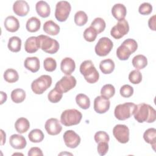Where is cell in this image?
I'll list each match as a JSON object with an SVG mask.
<instances>
[{
    "mask_svg": "<svg viewBox=\"0 0 156 156\" xmlns=\"http://www.w3.org/2000/svg\"><path fill=\"white\" fill-rule=\"evenodd\" d=\"M26 92L21 88H16L11 93V99L15 103L18 104L23 102L26 98Z\"/></svg>",
    "mask_w": 156,
    "mask_h": 156,
    "instance_id": "cell-31",
    "label": "cell"
},
{
    "mask_svg": "<svg viewBox=\"0 0 156 156\" xmlns=\"http://www.w3.org/2000/svg\"><path fill=\"white\" fill-rule=\"evenodd\" d=\"M76 102L77 104L82 109H88L90 106V100L85 94L79 93L76 96Z\"/></svg>",
    "mask_w": 156,
    "mask_h": 156,
    "instance_id": "cell-32",
    "label": "cell"
},
{
    "mask_svg": "<svg viewBox=\"0 0 156 156\" xmlns=\"http://www.w3.org/2000/svg\"><path fill=\"white\" fill-rule=\"evenodd\" d=\"M75 62L70 57L64 58L60 63L61 71L66 76H70L75 70Z\"/></svg>",
    "mask_w": 156,
    "mask_h": 156,
    "instance_id": "cell-19",
    "label": "cell"
},
{
    "mask_svg": "<svg viewBox=\"0 0 156 156\" xmlns=\"http://www.w3.org/2000/svg\"><path fill=\"white\" fill-rule=\"evenodd\" d=\"M115 88L113 85L110 83L104 85L101 90V96L108 99L112 98L115 95Z\"/></svg>",
    "mask_w": 156,
    "mask_h": 156,
    "instance_id": "cell-35",
    "label": "cell"
},
{
    "mask_svg": "<svg viewBox=\"0 0 156 156\" xmlns=\"http://www.w3.org/2000/svg\"><path fill=\"white\" fill-rule=\"evenodd\" d=\"M136 105V104L132 102H126L118 104L115 108V116L121 121L130 118V116L133 115Z\"/></svg>",
    "mask_w": 156,
    "mask_h": 156,
    "instance_id": "cell-5",
    "label": "cell"
},
{
    "mask_svg": "<svg viewBox=\"0 0 156 156\" xmlns=\"http://www.w3.org/2000/svg\"><path fill=\"white\" fill-rule=\"evenodd\" d=\"M98 34L96 30L92 27L90 26L89 27L85 29L84 30L83 38L86 41L88 42H92L96 40Z\"/></svg>",
    "mask_w": 156,
    "mask_h": 156,
    "instance_id": "cell-38",
    "label": "cell"
},
{
    "mask_svg": "<svg viewBox=\"0 0 156 156\" xmlns=\"http://www.w3.org/2000/svg\"><path fill=\"white\" fill-rule=\"evenodd\" d=\"M24 67L32 73L37 72L40 67L39 58L37 57H28L24 62Z\"/></svg>",
    "mask_w": 156,
    "mask_h": 156,
    "instance_id": "cell-21",
    "label": "cell"
},
{
    "mask_svg": "<svg viewBox=\"0 0 156 156\" xmlns=\"http://www.w3.org/2000/svg\"><path fill=\"white\" fill-rule=\"evenodd\" d=\"M44 128L49 135H56L60 133L62 130V127L60 121L57 118L48 119L44 124Z\"/></svg>",
    "mask_w": 156,
    "mask_h": 156,
    "instance_id": "cell-15",
    "label": "cell"
},
{
    "mask_svg": "<svg viewBox=\"0 0 156 156\" xmlns=\"http://www.w3.org/2000/svg\"><path fill=\"white\" fill-rule=\"evenodd\" d=\"M91 27L94 28L98 34H100L103 32L105 28L106 24L105 21L102 18H96L91 23Z\"/></svg>",
    "mask_w": 156,
    "mask_h": 156,
    "instance_id": "cell-37",
    "label": "cell"
},
{
    "mask_svg": "<svg viewBox=\"0 0 156 156\" xmlns=\"http://www.w3.org/2000/svg\"><path fill=\"white\" fill-rule=\"evenodd\" d=\"M133 116L135 119L140 123L144 122L151 123L155 121L156 112L150 105L141 103L136 105Z\"/></svg>",
    "mask_w": 156,
    "mask_h": 156,
    "instance_id": "cell-1",
    "label": "cell"
},
{
    "mask_svg": "<svg viewBox=\"0 0 156 156\" xmlns=\"http://www.w3.org/2000/svg\"><path fill=\"white\" fill-rule=\"evenodd\" d=\"M80 72L89 83H94L99 80V74L91 60L83 61L80 66Z\"/></svg>",
    "mask_w": 156,
    "mask_h": 156,
    "instance_id": "cell-2",
    "label": "cell"
},
{
    "mask_svg": "<svg viewBox=\"0 0 156 156\" xmlns=\"http://www.w3.org/2000/svg\"><path fill=\"white\" fill-rule=\"evenodd\" d=\"M1 145L2 146L5 143L6 137H5V133H4L3 130H2V129L1 130Z\"/></svg>",
    "mask_w": 156,
    "mask_h": 156,
    "instance_id": "cell-49",
    "label": "cell"
},
{
    "mask_svg": "<svg viewBox=\"0 0 156 156\" xmlns=\"http://www.w3.org/2000/svg\"><path fill=\"white\" fill-rule=\"evenodd\" d=\"M29 156H35V155H41L43 156V154L41 149L37 147H31L28 152Z\"/></svg>",
    "mask_w": 156,
    "mask_h": 156,
    "instance_id": "cell-46",
    "label": "cell"
},
{
    "mask_svg": "<svg viewBox=\"0 0 156 156\" xmlns=\"http://www.w3.org/2000/svg\"><path fill=\"white\" fill-rule=\"evenodd\" d=\"M98 152L100 155H104L107 154L108 150V144L107 142H99L97 147Z\"/></svg>",
    "mask_w": 156,
    "mask_h": 156,
    "instance_id": "cell-45",
    "label": "cell"
},
{
    "mask_svg": "<svg viewBox=\"0 0 156 156\" xmlns=\"http://www.w3.org/2000/svg\"><path fill=\"white\" fill-rule=\"evenodd\" d=\"M76 79L74 76L66 75L56 83L55 88L61 93H65L73 89L76 85Z\"/></svg>",
    "mask_w": 156,
    "mask_h": 156,
    "instance_id": "cell-10",
    "label": "cell"
},
{
    "mask_svg": "<svg viewBox=\"0 0 156 156\" xmlns=\"http://www.w3.org/2000/svg\"><path fill=\"white\" fill-rule=\"evenodd\" d=\"M138 48L136 41L132 38L125 40L117 48L116 55L120 60H127L131 54L135 52Z\"/></svg>",
    "mask_w": 156,
    "mask_h": 156,
    "instance_id": "cell-3",
    "label": "cell"
},
{
    "mask_svg": "<svg viewBox=\"0 0 156 156\" xmlns=\"http://www.w3.org/2000/svg\"><path fill=\"white\" fill-rule=\"evenodd\" d=\"M52 84V77L49 75H41L32 81L31 89L37 94H43Z\"/></svg>",
    "mask_w": 156,
    "mask_h": 156,
    "instance_id": "cell-6",
    "label": "cell"
},
{
    "mask_svg": "<svg viewBox=\"0 0 156 156\" xmlns=\"http://www.w3.org/2000/svg\"><path fill=\"white\" fill-rule=\"evenodd\" d=\"M9 143L15 149H23L26 146L27 141L23 136L19 134H13L10 137Z\"/></svg>",
    "mask_w": 156,
    "mask_h": 156,
    "instance_id": "cell-18",
    "label": "cell"
},
{
    "mask_svg": "<svg viewBox=\"0 0 156 156\" xmlns=\"http://www.w3.org/2000/svg\"><path fill=\"white\" fill-rule=\"evenodd\" d=\"M7 46L12 52H18L21 50V40L16 36L12 37L9 40Z\"/></svg>",
    "mask_w": 156,
    "mask_h": 156,
    "instance_id": "cell-30",
    "label": "cell"
},
{
    "mask_svg": "<svg viewBox=\"0 0 156 156\" xmlns=\"http://www.w3.org/2000/svg\"><path fill=\"white\" fill-rule=\"evenodd\" d=\"M82 118L80 112L76 109H67L64 110L60 116V122L65 126H71L78 124Z\"/></svg>",
    "mask_w": 156,
    "mask_h": 156,
    "instance_id": "cell-4",
    "label": "cell"
},
{
    "mask_svg": "<svg viewBox=\"0 0 156 156\" xmlns=\"http://www.w3.org/2000/svg\"><path fill=\"white\" fill-rule=\"evenodd\" d=\"M152 6L149 2L142 3L138 8V12L141 15H149L152 12Z\"/></svg>",
    "mask_w": 156,
    "mask_h": 156,
    "instance_id": "cell-44",
    "label": "cell"
},
{
    "mask_svg": "<svg viewBox=\"0 0 156 156\" xmlns=\"http://www.w3.org/2000/svg\"><path fill=\"white\" fill-rule=\"evenodd\" d=\"M29 5L26 1L18 0L16 1L13 5V10L14 13L20 16H24L27 15L29 12Z\"/></svg>",
    "mask_w": 156,
    "mask_h": 156,
    "instance_id": "cell-16",
    "label": "cell"
},
{
    "mask_svg": "<svg viewBox=\"0 0 156 156\" xmlns=\"http://www.w3.org/2000/svg\"><path fill=\"white\" fill-rule=\"evenodd\" d=\"M43 30L51 35H57L60 32V26L52 20L46 21L43 24Z\"/></svg>",
    "mask_w": 156,
    "mask_h": 156,
    "instance_id": "cell-24",
    "label": "cell"
},
{
    "mask_svg": "<svg viewBox=\"0 0 156 156\" xmlns=\"http://www.w3.org/2000/svg\"><path fill=\"white\" fill-rule=\"evenodd\" d=\"M63 93L57 90L55 88L51 90L48 94V100L52 103H57L62 98Z\"/></svg>",
    "mask_w": 156,
    "mask_h": 156,
    "instance_id": "cell-39",
    "label": "cell"
},
{
    "mask_svg": "<svg viewBox=\"0 0 156 156\" xmlns=\"http://www.w3.org/2000/svg\"><path fill=\"white\" fill-rule=\"evenodd\" d=\"M129 31V23L125 19H124L119 21L117 24L112 28L110 34L114 38L120 39L126 35Z\"/></svg>",
    "mask_w": 156,
    "mask_h": 156,
    "instance_id": "cell-11",
    "label": "cell"
},
{
    "mask_svg": "<svg viewBox=\"0 0 156 156\" xmlns=\"http://www.w3.org/2000/svg\"><path fill=\"white\" fill-rule=\"evenodd\" d=\"M40 26H41L40 20L35 16H32L29 18L26 24V27L27 30L30 32H37L40 29Z\"/></svg>",
    "mask_w": 156,
    "mask_h": 156,
    "instance_id": "cell-28",
    "label": "cell"
},
{
    "mask_svg": "<svg viewBox=\"0 0 156 156\" xmlns=\"http://www.w3.org/2000/svg\"><path fill=\"white\" fill-rule=\"evenodd\" d=\"M129 79L131 83L138 84L142 80V74L139 70H133L129 74Z\"/></svg>",
    "mask_w": 156,
    "mask_h": 156,
    "instance_id": "cell-41",
    "label": "cell"
},
{
    "mask_svg": "<svg viewBox=\"0 0 156 156\" xmlns=\"http://www.w3.org/2000/svg\"><path fill=\"white\" fill-rule=\"evenodd\" d=\"M113 134L116 140L122 144L129 140V129L124 124H117L113 129Z\"/></svg>",
    "mask_w": 156,
    "mask_h": 156,
    "instance_id": "cell-12",
    "label": "cell"
},
{
    "mask_svg": "<svg viewBox=\"0 0 156 156\" xmlns=\"http://www.w3.org/2000/svg\"><path fill=\"white\" fill-rule=\"evenodd\" d=\"M35 9L38 14L42 18H46L51 13L49 5L44 1H39L35 5Z\"/></svg>",
    "mask_w": 156,
    "mask_h": 156,
    "instance_id": "cell-23",
    "label": "cell"
},
{
    "mask_svg": "<svg viewBox=\"0 0 156 156\" xmlns=\"http://www.w3.org/2000/svg\"><path fill=\"white\" fill-rule=\"evenodd\" d=\"M44 137L43 132L39 129H33L28 134V138L32 143H40L43 140Z\"/></svg>",
    "mask_w": 156,
    "mask_h": 156,
    "instance_id": "cell-33",
    "label": "cell"
},
{
    "mask_svg": "<svg viewBox=\"0 0 156 156\" xmlns=\"http://www.w3.org/2000/svg\"><path fill=\"white\" fill-rule=\"evenodd\" d=\"M112 15L118 21L124 20L127 13V10L122 4H115L112 9Z\"/></svg>",
    "mask_w": 156,
    "mask_h": 156,
    "instance_id": "cell-22",
    "label": "cell"
},
{
    "mask_svg": "<svg viewBox=\"0 0 156 156\" xmlns=\"http://www.w3.org/2000/svg\"><path fill=\"white\" fill-rule=\"evenodd\" d=\"M132 63L136 69L140 70L143 69L147 66V59L144 55H136L133 58Z\"/></svg>",
    "mask_w": 156,
    "mask_h": 156,
    "instance_id": "cell-29",
    "label": "cell"
},
{
    "mask_svg": "<svg viewBox=\"0 0 156 156\" xmlns=\"http://www.w3.org/2000/svg\"><path fill=\"white\" fill-rule=\"evenodd\" d=\"M114 61L110 58H107L102 60L99 64V68L102 73L108 74L112 73L115 69Z\"/></svg>",
    "mask_w": 156,
    "mask_h": 156,
    "instance_id": "cell-26",
    "label": "cell"
},
{
    "mask_svg": "<svg viewBox=\"0 0 156 156\" xmlns=\"http://www.w3.org/2000/svg\"><path fill=\"white\" fill-rule=\"evenodd\" d=\"M120 94L124 98H129L133 93V88L130 85L126 84L122 85L120 88Z\"/></svg>",
    "mask_w": 156,
    "mask_h": 156,
    "instance_id": "cell-43",
    "label": "cell"
},
{
    "mask_svg": "<svg viewBox=\"0 0 156 156\" xmlns=\"http://www.w3.org/2000/svg\"><path fill=\"white\" fill-rule=\"evenodd\" d=\"M143 138L144 141L150 144L154 150H155V141H156V129L155 128H149L147 129L144 134Z\"/></svg>",
    "mask_w": 156,
    "mask_h": 156,
    "instance_id": "cell-27",
    "label": "cell"
},
{
    "mask_svg": "<svg viewBox=\"0 0 156 156\" xmlns=\"http://www.w3.org/2000/svg\"><path fill=\"white\" fill-rule=\"evenodd\" d=\"M110 105L109 99L102 96H97L94 100V110L98 113L102 114L107 112L110 108Z\"/></svg>",
    "mask_w": 156,
    "mask_h": 156,
    "instance_id": "cell-14",
    "label": "cell"
},
{
    "mask_svg": "<svg viewBox=\"0 0 156 156\" xmlns=\"http://www.w3.org/2000/svg\"><path fill=\"white\" fill-rule=\"evenodd\" d=\"M148 25L149 27L151 29H152V30H155V15H153L152 16H151L149 21H148Z\"/></svg>",
    "mask_w": 156,
    "mask_h": 156,
    "instance_id": "cell-47",
    "label": "cell"
},
{
    "mask_svg": "<svg viewBox=\"0 0 156 156\" xmlns=\"http://www.w3.org/2000/svg\"><path fill=\"white\" fill-rule=\"evenodd\" d=\"M94 140L96 143H98L99 142H108L110 140L109 135L104 131H98L97 132L94 136Z\"/></svg>",
    "mask_w": 156,
    "mask_h": 156,
    "instance_id": "cell-42",
    "label": "cell"
},
{
    "mask_svg": "<svg viewBox=\"0 0 156 156\" xmlns=\"http://www.w3.org/2000/svg\"><path fill=\"white\" fill-rule=\"evenodd\" d=\"M71 10L69 2L66 1H60L56 4L55 10V17L60 22L65 21L69 16Z\"/></svg>",
    "mask_w": 156,
    "mask_h": 156,
    "instance_id": "cell-8",
    "label": "cell"
},
{
    "mask_svg": "<svg viewBox=\"0 0 156 156\" xmlns=\"http://www.w3.org/2000/svg\"><path fill=\"white\" fill-rule=\"evenodd\" d=\"M74 19L76 25L79 26H82L87 23L88 21V16L85 12L79 10L75 13Z\"/></svg>",
    "mask_w": 156,
    "mask_h": 156,
    "instance_id": "cell-36",
    "label": "cell"
},
{
    "mask_svg": "<svg viewBox=\"0 0 156 156\" xmlns=\"http://www.w3.org/2000/svg\"><path fill=\"white\" fill-rule=\"evenodd\" d=\"M65 145L71 149L76 148L80 143V137L74 130H66L63 136Z\"/></svg>",
    "mask_w": 156,
    "mask_h": 156,
    "instance_id": "cell-13",
    "label": "cell"
},
{
    "mask_svg": "<svg viewBox=\"0 0 156 156\" xmlns=\"http://www.w3.org/2000/svg\"><path fill=\"white\" fill-rule=\"evenodd\" d=\"M38 38L40 40V48L44 52L52 54L58 51L60 45L56 40L45 35H38Z\"/></svg>",
    "mask_w": 156,
    "mask_h": 156,
    "instance_id": "cell-7",
    "label": "cell"
},
{
    "mask_svg": "<svg viewBox=\"0 0 156 156\" xmlns=\"http://www.w3.org/2000/svg\"><path fill=\"white\" fill-rule=\"evenodd\" d=\"M0 93H1V103H0V104H2L4 102L6 101L7 96V94H6L5 93H4V92H3V91H1Z\"/></svg>",
    "mask_w": 156,
    "mask_h": 156,
    "instance_id": "cell-48",
    "label": "cell"
},
{
    "mask_svg": "<svg viewBox=\"0 0 156 156\" xmlns=\"http://www.w3.org/2000/svg\"><path fill=\"white\" fill-rule=\"evenodd\" d=\"M4 26L7 31L10 32H15L19 29L20 23L16 17L10 15L5 19Z\"/></svg>",
    "mask_w": 156,
    "mask_h": 156,
    "instance_id": "cell-20",
    "label": "cell"
},
{
    "mask_svg": "<svg viewBox=\"0 0 156 156\" xmlns=\"http://www.w3.org/2000/svg\"><path fill=\"white\" fill-rule=\"evenodd\" d=\"M4 79L9 83H14L18 80L19 75L15 69L9 68L5 71L4 73Z\"/></svg>",
    "mask_w": 156,
    "mask_h": 156,
    "instance_id": "cell-34",
    "label": "cell"
},
{
    "mask_svg": "<svg viewBox=\"0 0 156 156\" xmlns=\"http://www.w3.org/2000/svg\"><path fill=\"white\" fill-rule=\"evenodd\" d=\"M43 66L46 71L52 72L57 68L56 60L52 57H47L44 60Z\"/></svg>",
    "mask_w": 156,
    "mask_h": 156,
    "instance_id": "cell-40",
    "label": "cell"
},
{
    "mask_svg": "<svg viewBox=\"0 0 156 156\" xmlns=\"http://www.w3.org/2000/svg\"><path fill=\"white\" fill-rule=\"evenodd\" d=\"M30 127V123L27 119L21 117L18 118L15 123V128L20 133L26 132Z\"/></svg>",
    "mask_w": 156,
    "mask_h": 156,
    "instance_id": "cell-25",
    "label": "cell"
},
{
    "mask_svg": "<svg viewBox=\"0 0 156 156\" xmlns=\"http://www.w3.org/2000/svg\"><path fill=\"white\" fill-rule=\"evenodd\" d=\"M40 48V43L38 37H30L25 41L24 49L28 53H34Z\"/></svg>",
    "mask_w": 156,
    "mask_h": 156,
    "instance_id": "cell-17",
    "label": "cell"
},
{
    "mask_svg": "<svg viewBox=\"0 0 156 156\" xmlns=\"http://www.w3.org/2000/svg\"><path fill=\"white\" fill-rule=\"evenodd\" d=\"M113 46L112 41L107 37H102L98 41L95 46L96 54L101 57L107 55L111 51Z\"/></svg>",
    "mask_w": 156,
    "mask_h": 156,
    "instance_id": "cell-9",
    "label": "cell"
}]
</instances>
